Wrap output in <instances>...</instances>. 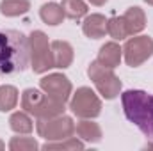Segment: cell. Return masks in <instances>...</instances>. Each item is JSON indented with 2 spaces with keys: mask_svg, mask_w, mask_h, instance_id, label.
I'll list each match as a JSON object with an SVG mask.
<instances>
[{
  "mask_svg": "<svg viewBox=\"0 0 153 151\" xmlns=\"http://www.w3.org/2000/svg\"><path fill=\"white\" fill-rule=\"evenodd\" d=\"M29 61V41L18 30H0V75L23 73Z\"/></svg>",
  "mask_w": 153,
  "mask_h": 151,
  "instance_id": "cell-1",
  "label": "cell"
},
{
  "mask_svg": "<svg viewBox=\"0 0 153 151\" xmlns=\"http://www.w3.org/2000/svg\"><path fill=\"white\" fill-rule=\"evenodd\" d=\"M123 112L146 137L153 139V94L141 89H128L121 94Z\"/></svg>",
  "mask_w": 153,
  "mask_h": 151,
  "instance_id": "cell-2",
  "label": "cell"
},
{
  "mask_svg": "<svg viewBox=\"0 0 153 151\" xmlns=\"http://www.w3.org/2000/svg\"><path fill=\"white\" fill-rule=\"evenodd\" d=\"M66 103L53 100L52 96H48L45 91L39 89H25L22 94V109L27 114L34 115L36 119H50L55 115L64 114Z\"/></svg>",
  "mask_w": 153,
  "mask_h": 151,
  "instance_id": "cell-3",
  "label": "cell"
},
{
  "mask_svg": "<svg viewBox=\"0 0 153 151\" xmlns=\"http://www.w3.org/2000/svg\"><path fill=\"white\" fill-rule=\"evenodd\" d=\"M29 61L34 73L43 75L55 68L53 64V53H52V43L43 30H32L29 34Z\"/></svg>",
  "mask_w": 153,
  "mask_h": 151,
  "instance_id": "cell-4",
  "label": "cell"
},
{
  "mask_svg": "<svg viewBox=\"0 0 153 151\" xmlns=\"http://www.w3.org/2000/svg\"><path fill=\"white\" fill-rule=\"evenodd\" d=\"M87 76L93 80V84H94L96 91L102 94V98L114 100L119 96L123 84H121L119 76L114 73V70L102 66L98 61H93L87 66Z\"/></svg>",
  "mask_w": 153,
  "mask_h": 151,
  "instance_id": "cell-5",
  "label": "cell"
},
{
  "mask_svg": "<svg viewBox=\"0 0 153 151\" xmlns=\"http://www.w3.org/2000/svg\"><path fill=\"white\" fill-rule=\"evenodd\" d=\"M36 132L39 137H43L46 142L62 141L75 135V123L70 115H55L50 119H38L36 121Z\"/></svg>",
  "mask_w": 153,
  "mask_h": 151,
  "instance_id": "cell-6",
  "label": "cell"
},
{
  "mask_svg": "<svg viewBox=\"0 0 153 151\" xmlns=\"http://www.w3.org/2000/svg\"><path fill=\"white\" fill-rule=\"evenodd\" d=\"M70 110L80 119H94L102 114V100L91 87H78L71 94Z\"/></svg>",
  "mask_w": 153,
  "mask_h": 151,
  "instance_id": "cell-7",
  "label": "cell"
},
{
  "mask_svg": "<svg viewBox=\"0 0 153 151\" xmlns=\"http://www.w3.org/2000/svg\"><path fill=\"white\" fill-rule=\"evenodd\" d=\"M153 55V39L150 36H134L126 39L123 46V57L126 66L139 68Z\"/></svg>",
  "mask_w": 153,
  "mask_h": 151,
  "instance_id": "cell-8",
  "label": "cell"
},
{
  "mask_svg": "<svg viewBox=\"0 0 153 151\" xmlns=\"http://www.w3.org/2000/svg\"><path fill=\"white\" fill-rule=\"evenodd\" d=\"M39 89L45 91L48 96H52L57 101L66 103L73 93V85L70 78L62 73H50L39 80Z\"/></svg>",
  "mask_w": 153,
  "mask_h": 151,
  "instance_id": "cell-9",
  "label": "cell"
},
{
  "mask_svg": "<svg viewBox=\"0 0 153 151\" xmlns=\"http://www.w3.org/2000/svg\"><path fill=\"white\" fill-rule=\"evenodd\" d=\"M82 32L89 39H102L107 34V18L100 13L85 14L82 21Z\"/></svg>",
  "mask_w": 153,
  "mask_h": 151,
  "instance_id": "cell-10",
  "label": "cell"
},
{
  "mask_svg": "<svg viewBox=\"0 0 153 151\" xmlns=\"http://www.w3.org/2000/svg\"><path fill=\"white\" fill-rule=\"evenodd\" d=\"M52 53H53V64L59 70L70 68L71 62H73V57H75L73 46L68 41H62V39L52 41Z\"/></svg>",
  "mask_w": 153,
  "mask_h": 151,
  "instance_id": "cell-11",
  "label": "cell"
},
{
  "mask_svg": "<svg viewBox=\"0 0 153 151\" xmlns=\"http://www.w3.org/2000/svg\"><path fill=\"white\" fill-rule=\"evenodd\" d=\"M123 20H125L128 36H137L139 32H143L146 29V14L139 5L128 7L123 14Z\"/></svg>",
  "mask_w": 153,
  "mask_h": 151,
  "instance_id": "cell-12",
  "label": "cell"
},
{
  "mask_svg": "<svg viewBox=\"0 0 153 151\" xmlns=\"http://www.w3.org/2000/svg\"><path fill=\"white\" fill-rule=\"evenodd\" d=\"M121 59H123V48H121L116 41H109V43H105V44L100 48L96 61H98L102 66L114 70V68L119 66Z\"/></svg>",
  "mask_w": 153,
  "mask_h": 151,
  "instance_id": "cell-13",
  "label": "cell"
},
{
  "mask_svg": "<svg viewBox=\"0 0 153 151\" xmlns=\"http://www.w3.org/2000/svg\"><path fill=\"white\" fill-rule=\"evenodd\" d=\"M75 133L84 142H89V144L100 142L103 137L102 126L98 123H94L93 119H80V123L75 124Z\"/></svg>",
  "mask_w": 153,
  "mask_h": 151,
  "instance_id": "cell-14",
  "label": "cell"
},
{
  "mask_svg": "<svg viewBox=\"0 0 153 151\" xmlns=\"http://www.w3.org/2000/svg\"><path fill=\"white\" fill-rule=\"evenodd\" d=\"M39 18L43 20V23H46L50 27H55V25H61L64 21L66 14H64L61 4H57V2H46L39 9Z\"/></svg>",
  "mask_w": 153,
  "mask_h": 151,
  "instance_id": "cell-15",
  "label": "cell"
},
{
  "mask_svg": "<svg viewBox=\"0 0 153 151\" xmlns=\"http://www.w3.org/2000/svg\"><path fill=\"white\" fill-rule=\"evenodd\" d=\"M9 126L14 133L18 135H29L34 130V123L30 119V114H27L25 110H18L13 112L9 117Z\"/></svg>",
  "mask_w": 153,
  "mask_h": 151,
  "instance_id": "cell-16",
  "label": "cell"
},
{
  "mask_svg": "<svg viewBox=\"0 0 153 151\" xmlns=\"http://www.w3.org/2000/svg\"><path fill=\"white\" fill-rule=\"evenodd\" d=\"M29 9H30V0H2L0 2V14L7 18L22 16Z\"/></svg>",
  "mask_w": 153,
  "mask_h": 151,
  "instance_id": "cell-17",
  "label": "cell"
},
{
  "mask_svg": "<svg viewBox=\"0 0 153 151\" xmlns=\"http://www.w3.org/2000/svg\"><path fill=\"white\" fill-rule=\"evenodd\" d=\"M18 89L14 85L0 87V112H11L18 105Z\"/></svg>",
  "mask_w": 153,
  "mask_h": 151,
  "instance_id": "cell-18",
  "label": "cell"
},
{
  "mask_svg": "<svg viewBox=\"0 0 153 151\" xmlns=\"http://www.w3.org/2000/svg\"><path fill=\"white\" fill-rule=\"evenodd\" d=\"M61 7H62V11H64V14H66V18H70V20H80V18H84L85 14H87V4L84 2V0H62L61 2Z\"/></svg>",
  "mask_w": 153,
  "mask_h": 151,
  "instance_id": "cell-19",
  "label": "cell"
},
{
  "mask_svg": "<svg viewBox=\"0 0 153 151\" xmlns=\"http://www.w3.org/2000/svg\"><path fill=\"white\" fill-rule=\"evenodd\" d=\"M107 34L116 41H123L128 38V30H126L123 16H112L107 20Z\"/></svg>",
  "mask_w": 153,
  "mask_h": 151,
  "instance_id": "cell-20",
  "label": "cell"
},
{
  "mask_svg": "<svg viewBox=\"0 0 153 151\" xmlns=\"http://www.w3.org/2000/svg\"><path fill=\"white\" fill-rule=\"evenodd\" d=\"M85 144L82 139H76V137H68V139H62V141H53V142H45L41 146V150L45 151H52V150H84Z\"/></svg>",
  "mask_w": 153,
  "mask_h": 151,
  "instance_id": "cell-21",
  "label": "cell"
},
{
  "mask_svg": "<svg viewBox=\"0 0 153 151\" xmlns=\"http://www.w3.org/2000/svg\"><path fill=\"white\" fill-rule=\"evenodd\" d=\"M41 146L34 137H13L9 141V150L11 151H36Z\"/></svg>",
  "mask_w": 153,
  "mask_h": 151,
  "instance_id": "cell-22",
  "label": "cell"
},
{
  "mask_svg": "<svg viewBox=\"0 0 153 151\" xmlns=\"http://www.w3.org/2000/svg\"><path fill=\"white\" fill-rule=\"evenodd\" d=\"M91 5H96V7H102V5H105L107 4V0H87Z\"/></svg>",
  "mask_w": 153,
  "mask_h": 151,
  "instance_id": "cell-23",
  "label": "cell"
},
{
  "mask_svg": "<svg viewBox=\"0 0 153 151\" xmlns=\"http://www.w3.org/2000/svg\"><path fill=\"white\" fill-rule=\"evenodd\" d=\"M4 148H5V144H4V142H2V141H0V151L4 150Z\"/></svg>",
  "mask_w": 153,
  "mask_h": 151,
  "instance_id": "cell-24",
  "label": "cell"
},
{
  "mask_svg": "<svg viewBox=\"0 0 153 151\" xmlns=\"http://www.w3.org/2000/svg\"><path fill=\"white\" fill-rule=\"evenodd\" d=\"M144 2H146L148 5H153V0H144Z\"/></svg>",
  "mask_w": 153,
  "mask_h": 151,
  "instance_id": "cell-25",
  "label": "cell"
},
{
  "mask_svg": "<svg viewBox=\"0 0 153 151\" xmlns=\"http://www.w3.org/2000/svg\"><path fill=\"white\" fill-rule=\"evenodd\" d=\"M146 148H153V144H146Z\"/></svg>",
  "mask_w": 153,
  "mask_h": 151,
  "instance_id": "cell-26",
  "label": "cell"
}]
</instances>
